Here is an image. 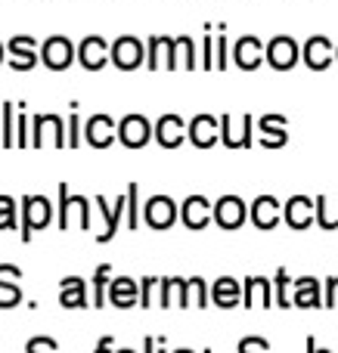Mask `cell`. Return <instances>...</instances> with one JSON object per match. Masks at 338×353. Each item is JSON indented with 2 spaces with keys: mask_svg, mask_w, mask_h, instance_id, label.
<instances>
[{
  "mask_svg": "<svg viewBox=\"0 0 338 353\" xmlns=\"http://www.w3.org/2000/svg\"><path fill=\"white\" fill-rule=\"evenodd\" d=\"M50 217H53V205L47 195H22V201H19V239L28 245L31 236L50 223Z\"/></svg>",
  "mask_w": 338,
  "mask_h": 353,
  "instance_id": "6da1fadb",
  "label": "cell"
},
{
  "mask_svg": "<svg viewBox=\"0 0 338 353\" xmlns=\"http://www.w3.org/2000/svg\"><path fill=\"white\" fill-rule=\"evenodd\" d=\"M47 143H53L56 149L68 146V121H62L59 115L37 112V115L31 118V146L43 149Z\"/></svg>",
  "mask_w": 338,
  "mask_h": 353,
  "instance_id": "7a4b0ae2",
  "label": "cell"
},
{
  "mask_svg": "<svg viewBox=\"0 0 338 353\" xmlns=\"http://www.w3.org/2000/svg\"><path fill=\"white\" fill-rule=\"evenodd\" d=\"M180 220V208H177V201L171 199V195H165V192H159V195H152V199L143 205V223L149 226V230H155V232H165V230H171L174 223Z\"/></svg>",
  "mask_w": 338,
  "mask_h": 353,
  "instance_id": "3957f363",
  "label": "cell"
},
{
  "mask_svg": "<svg viewBox=\"0 0 338 353\" xmlns=\"http://www.w3.org/2000/svg\"><path fill=\"white\" fill-rule=\"evenodd\" d=\"M112 65L118 72H137L140 65H146V43L134 34H121L112 41Z\"/></svg>",
  "mask_w": 338,
  "mask_h": 353,
  "instance_id": "277c9868",
  "label": "cell"
},
{
  "mask_svg": "<svg viewBox=\"0 0 338 353\" xmlns=\"http://www.w3.org/2000/svg\"><path fill=\"white\" fill-rule=\"evenodd\" d=\"M41 62L50 72H68L72 62H78V47L66 34H53L41 43Z\"/></svg>",
  "mask_w": 338,
  "mask_h": 353,
  "instance_id": "5b68a950",
  "label": "cell"
},
{
  "mask_svg": "<svg viewBox=\"0 0 338 353\" xmlns=\"http://www.w3.org/2000/svg\"><path fill=\"white\" fill-rule=\"evenodd\" d=\"M6 62H10L12 72H31V68L41 62V47L31 34H12L6 41Z\"/></svg>",
  "mask_w": 338,
  "mask_h": 353,
  "instance_id": "8992f818",
  "label": "cell"
},
{
  "mask_svg": "<svg viewBox=\"0 0 338 353\" xmlns=\"http://www.w3.org/2000/svg\"><path fill=\"white\" fill-rule=\"evenodd\" d=\"M301 59V47L295 43V37L289 34H277L267 41V65L273 72H292Z\"/></svg>",
  "mask_w": 338,
  "mask_h": 353,
  "instance_id": "52a82bcc",
  "label": "cell"
},
{
  "mask_svg": "<svg viewBox=\"0 0 338 353\" xmlns=\"http://www.w3.org/2000/svg\"><path fill=\"white\" fill-rule=\"evenodd\" d=\"M221 143L227 149H252L255 143V118L242 115L236 121L233 115H221Z\"/></svg>",
  "mask_w": 338,
  "mask_h": 353,
  "instance_id": "ba28073f",
  "label": "cell"
},
{
  "mask_svg": "<svg viewBox=\"0 0 338 353\" xmlns=\"http://www.w3.org/2000/svg\"><path fill=\"white\" fill-rule=\"evenodd\" d=\"M171 68L177 72L180 59H177V37H168V34H152L146 41V68L155 72V68Z\"/></svg>",
  "mask_w": 338,
  "mask_h": 353,
  "instance_id": "9c48e42d",
  "label": "cell"
},
{
  "mask_svg": "<svg viewBox=\"0 0 338 353\" xmlns=\"http://www.w3.org/2000/svg\"><path fill=\"white\" fill-rule=\"evenodd\" d=\"M155 137V128L146 115H124L118 121V143L124 149H143Z\"/></svg>",
  "mask_w": 338,
  "mask_h": 353,
  "instance_id": "30bf717a",
  "label": "cell"
},
{
  "mask_svg": "<svg viewBox=\"0 0 338 353\" xmlns=\"http://www.w3.org/2000/svg\"><path fill=\"white\" fill-rule=\"evenodd\" d=\"M283 220L289 223V230H310L317 223V199H308V195H292V199L283 201Z\"/></svg>",
  "mask_w": 338,
  "mask_h": 353,
  "instance_id": "8fae6325",
  "label": "cell"
},
{
  "mask_svg": "<svg viewBox=\"0 0 338 353\" xmlns=\"http://www.w3.org/2000/svg\"><path fill=\"white\" fill-rule=\"evenodd\" d=\"M78 62L87 72H99L106 68V62H112V43L103 34H87L78 43Z\"/></svg>",
  "mask_w": 338,
  "mask_h": 353,
  "instance_id": "7c38bea8",
  "label": "cell"
},
{
  "mask_svg": "<svg viewBox=\"0 0 338 353\" xmlns=\"http://www.w3.org/2000/svg\"><path fill=\"white\" fill-rule=\"evenodd\" d=\"M248 220V205L246 199H239V195H221V199L215 201V223L221 226V230L233 232L239 230L242 223Z\"/></svg>",
  "mask_w": 338,
  "mask_h": 353,
  "instance_id": "4fadbf2b",
  "label": "cell"
},
{
  "mask_svg": "<svg viewBox=\"0 0 338 353\" xmlns=\"http://www.w3.org/2000/svg\"><path fill=\"white\" fill-rule=\"evenodd\" d=\"M233 62L242 72H255V68H261L267 62V43L258 34H242L233 43Z\"/></svg>",
  "mask_w": 338,
  "mask_h": 353,
  "instance_id": "5bb4252c",
  "label": "cell"
},
{
  "mask_svg": "<svg viewBox=\"0 0 338 353\" xmlns=\"http://www.w3.org/2000/svg\"><path fill=\"white\" fill-rule=\"evenodd\" d=\"M72 211L81 217V230H90V205H87L84 195H72L68 192V183H59V230L66 232L72 226Z\"/></svg>",
  "mask_w": 338,
  "mask_h": 353,
  "instance_id": "9a60e30c",
  "label": "cell"
},
{
  "mask_svg": "<svg viewBox=\"0 0 338 353\" xmlns=\"http://www.w3.org/2000/svg\"><path fill=\"white\" fill-rule=\"evenodd\" d=\"M84 140L93 149H109L118 143V121L112 115H90L84 124Z\"/></svg>",
  "mask_w": 338,
  "mask_h": 353,
  "instance_id": "2e32d148",
  "label": "cell"
},
{
  "mask_svg": "<svg viewBox=\"0 0 338 353\" xmlns=\"http://www.w3.org/2000/svg\"><path fill=\"white\" fill-rule=\"evenodd\" d=\"M186 128H190V121H183L180 115H161L159 121H155V143H159L161 149H180L186 140H190V134H186Z\"/></svg>",
  "mask_w": 338,
  "mask_h": 353,
  "instance_id": "e0dca14e",
  "label": "cell"
},
{
  "mask_svg": "<svg viewBox=\"0 0 338 353\" xmlns=\"http://www.w3.org/2000/svg\"><path fill=\"white\" fill-rule=\"evenodd\" d=\"M215 220V205L205 195H186L180 205V223L186 230H205Z\"/></svg>",
  "mask_w": 338,
  "mask_h": 353,
  "instance_id": "ac0fdd59",
  "label": "cell"
},
{
  "mask_svg": "<svg viewBox=\"0 0 338 353\" xmlns=\"http://www.w3.org/2000/svg\"><path fill=\"white\" fill-rule=\"evenodd\" d=\"M301 59H304V65H308V68L323 72V68H329L335 62V43L329 41L326 34H310L308 41H304Z\"/></svg>",
  "mask_w": 338,
  "mask_h": 353,
  "instance_id": "d6986e66",
  "label": "cell"
},
{
  "mask_svg": "<svg viewBox=\"0 0 338 353\" xmlns=\"http://www.w3.org/2000/svg\"><path fill=\"white\" fill-rule=\"evenodd\" d=\"M289 118L286 115H277V112H270V115H261L258 118V140L264 149H283L286 143H289Z\"/></svg>",
  "mask_w": 338,
  "mask_h": 353,
  "instance_id": "ffe728a7",
  "label": "cell"
},
{
  "mask_svg": "<svg viewBox=\"0 0 338 353\" xmlns=\"http://www.w3.org/2000/svg\"><path fill=\"white\" fill-rule=\"evenodd\" d=\"M97 205H99V214H103V220H106V230L97 236V242L106 245V242H112V239H115L118 226H121V217L128 214V192L118 195L112 205L106 201V195H97Z\"/></svg>",
  "mask_w": 338,
  "mask_h": 353,
  "instance_id": "44dd1931",
  "label": "cell"
},
{
  "mask_svg": "<svg viewBox=\"0 0 338 353\" xmlns=\"http://www.w3.org/2000/svg\"><path fill=\"white\" fill-rule=\"evenodd\" d=\"M248 220H252L258 230H273L283 220V205H279L277 195H258V199L248 205Z\"/></svg>",
  "mask_w": 338,
  "mask_h": 353,
  "instance_id": "7402d4cb",
  "label": "cell"
},
{
  "mask_svg": "<svg viewBox=\"0 0 338 353\" xmlns=\"http://www.w3.org/2000/svg\"><path fill=\"white\" fill-rule=\"evenodd\" d=\"M186 134H190V143L196 149H211L221 143V118L215 115H196L190 121V128H186Z\"/></svg>",
  "mask_w": 338,
  "mask_h": 353,
  "instance_id": "603a6c76",
  "label": "cell"
},
{
  "mask_svg": "<svg viewBox=\"0 0 338 353\" xmlns=\"http://www.w3.org/2000/svg\"><path fill=\"white\" fill-rule=\"evenodd\" d=\"M109 304L118 310H128V307H140V282L130 279V276H118L109 282Z\"/></svg>",
  "mask_w": 338,
  "mask_h": 353,
  "instance_id": "cb8c5ba5",
  "label": "cell"
},
{
  "mask_svg": "<svg viewBox=\"0 0 338 353\" xmlns=\"http://www.w3.org/2000/svg\"><path fill=\"white\" fill-rule=\"evenodd\" d=\"M242 307H261V310L277 307L273 304L270 279H264V276H248V279L242 282Z\"/></svg>",
  "mask_w": 338,
  "mask_h": 353,
  "instance_id": "d4e9b609",
  "label": "cell"
},
{
  "mask_svg": "<svg viewBox=\"0 0 338 353\" xmlns=\"http://www.w3.org/2000/svg\"><path fill=\"white\" fill-rule=\"evenodd\" d=\"M292 307H301V310H317L323 307V294H320V279L314 276H301V279L292 282Z\"/></svg>",
  "mask_w": 338,
  "mask_h": 353,
  "instance_id": "484cf974",
  "label": "cell"
},
{
  "mask_svg": "<svg viewBox=\"0 0 338 353\" xmlns=\"http://www.w3.org/2000/svg\"><path fill=\"white\" fill-rule=\"evenodd\" d=\"M59 307L62 310H84V307H93L90 301H87V285L81 276H66V279L59 282Z\"/></svg>",
  "mask_w": 338,
  "mask_h": 353,
  "instance_id": "4316f807",
  "label": "cell"
},
{
  "mask_svg": "<svg viewBox=\"0 0 338 353\" xmlns=\"http://www.w3.org/2000/svg\"><path fill=\"white\" fill-rule=\"evenodd\" d=\"M211 304L221 307V310H233V307H242V285L230 276H221L211 285Z\"/></svg>",
  "mask_w": 338,
  "mask_h": 353,
  "instance_id": "83f0119b",
  "label": "cell"
},
{
  "mask_svg": "<svg viewBox=\"0 0 338 353\" xmlns=\"http://www.w3.org/2000/svg\"><path fill=\"white\" fill-rule=\"evenodd\" d=\"M186 285H190V282L180 279V276H168V279H161L159 307H165V310H171V307H190V301H186Z\"/></svg>",
  "mask_w": 338,
  "mask_h": 353,
  "instance_id": "f1b7e54d",
  "label": "cell"
},
{
  "mask_svg": "<svg viewBox=\"0 0 338 353\" xmlns=\"http://www.w3.org/2000/svg\"><path fill=\"white\" fill-rule=\"evenodd\" d=\"M317 223L326 232H338V195L335 199L317 195Z\"/></svg>",
  "mask_w": 338,
  "mask_h": 353,
  "instance_id": "f546056e",
  "label": "cell"
},
{
  "mask_svg": "<svg viewBox=\"0 0 338 353\" xmlns=\"http://www.w3.org/2000/svg\"><path fill=\"white\" fill-rule=\"evenodd\" d=\"M109 276H112L109 263H99V267L93 270V298H90V304L97 307V310H103L106 298H109V282H112Z\"/></svg>",
  "mask_w": 338,
  "mask_h": 353,
  "instance_id": "4dcf8cb0",
  "label": "cell"
},
{
  "mask_svg": "<svg viewBox=\"0 0 338 353\" xmlns=\"http://www.w3.org/2000/svg\"><path fill=\"white\" fill-rule=\"evenodd\" d=\"M16 109L19 103H10V99L3 103V118H0V146L3 149L16 146Z\"/></svg>",
  "mask_w": 338,
  "mask_h": 353,
  "instance_id": "1f68e13d",
  "label": "cell"
},
{
  "mask_svg": "<svg viewBox=\"0 0 338 353\" xmlns=\"http://www.w3.org/2000/svg\"><path fill=\"white\" fill-rule=\"evenodd\" d=\"M292 282H295V279H289V270H286V267H279V270H277V276H273V292H277V307H283V310H289V307H292V294H289Z\"/></svg>",
  "mask_w": 338,
  "mask_h": 353,
  "instance_id": "d6a6232c",
  "label": "cell"
},
{
  "mask_svg": "<svg viewBox=\"0 0 338 353\" xmlns=\"http://www.w3.org/2000/svg\"><path fill=\"white\" fill-rule=\"evenodd\" d=\"M190 285H186V301H190V307H208L211 301V288L205 285V279H199V276H192V279H186Z\"/></svg>",
  "mask_w": 338,
  "mask_h": 353,
  "instance_id": "836d02e7",
  "label": "cell"
},
{
  "mask_svg": "<svg viewBox=\"0 0 338 353\" xmlns=\"http://www.w3.org/2000/svg\"><path fill=\"white\" fill-rule=\"evenodd\" d=\"M22 304V288L16 279H0V310H12Z\"/></svg>",
  "mask_w": 338,
  "mask_h": 353,
  "instance_id": "e575fe53",
  "label": "cell"
},
{
  "mask_svg": "<svg viewBox=\"0 0 338 353\" xmlns=\"http://www.w3.org/2000/svg\"><path fill=\"white\" fill-rule=\"evenodd\" d=\"M19 226V205L12 195L0 192V230H16Z\"/></svg>",
  "mask_w": 338,
  "mask_h": 353,
  "instance_id": "d590c367",
  "label": "cell"
},
{
  "mask_svg": "<svg viewBox=\"0 0 338 353\" xmlns=\"http://www.w3.org/2000/svg\"><path fill=\"white\" fill-rule=\"evenodd\" d=\"M177 59H180V65H183L186 72L199 68V59H196V43H192V37H190V34H180V37H177Z\"/></svg>",
  "mask_w": 338,
  "mask_h": 353,
  "instance_id": "8d00e7d4",
  "label": "cell"
},
{
  "mask_svg": "<svg viewBox=\"0 0 338 353\" xmlns=\"http://www.w3.org/2000/svg\"><path fill=\"white\" fill-rule=\"evenodd\" d=\"M128 230L134 232L137 226H140V186H137L134 180H130V186H128Z\"/></svg>",
  "mask_w": 338,
  "mask_h": 353,
  "instance_id": "74e56055",
  "label": "cell"
},
{
  "mask_svg": "<svg viewBox=\"0 0 338 353\" xmlns=\"http://www.w3.org/2000/svg\"><path fill=\"white\" fill-rule=\"evenodd\" d=\"M161 279H155V276H143L140 279V307L143 310H149V307L155 304V292H159Z\"/></svg>",
  "mask_w": 338,
  "mask_h": 353,
  "instance_id": "f35d334b",
  "label": "cell"
},
{
  "mask_svg": "<svg viewBox=\"0 0 338 353\" xmlns=\"http://www.w3.org/2000/svg\"><path fill=\"white\" fill-rule=\"evenodd\" d=\"M227 56H230L227 34H217V41H215V68H217V72H223V68H227Z\"/></svg>",
  "mask_w": 338,
  "mask_h": 353,
  "instance_id": "ab89813d",
  "label": "cell"
},
{
  "mask_svg": "<svg viewBox=\"0 0 338 353\" xmlns=\"http://www.w3.org/2000/svg\"><path fill=\"white\" fill-rule=\"evenodd\" d=\"M81 146V118H78V105H72V115H68V149Z\"/></svg>",
  "mask_w": 338,
  "mask_h": 353,
  "instance_id": "60d3db41",
  "label": "cell"
},
{
  "mask_svg": "<svg viewBox=\"0 0 338 353\" xmlns=\"http://www.w3.org/2000/svg\"><path fill=\"white\" fill-rule=\"evenodd\" d=\"M202 65L205 72L215 68V37L208 34V25H205V37H202Z\"/></svg>",
  "mask_w": 338,
  "mask_h": 353,
  "instance_id": "b9f144b4",
  "label": "cell"
},
{
  "mask_svg": "<svg viewBox=\"0 0 338 353\" xmlns=\"http://www.w3.org/2000/svg\"><path fill=\"white\" fill-rule=\"evenodd\" d=\"M323 307H338V276L326 279V288H323Z\"/></svg>",
  "mask_w": 338,
  "mask_h": 353,
  "instance_id": "7bdbcfd3",
  "label": "cell"
},
{
  "mask_svg": "<svg viewBox=\"0 0 338 353\" xmlns=\"http://www.w3.org/2000/svg\"><path fill=\"white\" fill-rule=\"evenodd\" d=\"M16 146H28V118H25V112L16 115Z\"/></svg>",
  "mask_w": 338,
  "mask_h": 353,
  "instance_id": "ee69618b",
  "label": "cell"
},
{
  "mask_svg": "<svg viewBox=\"0 0 338 353\" xmlns=\"http://www.w3.org/2000/svg\"><path fill=\"white\" fill-rule=\"evenodd\" d=\"M25 350L34 353V350H59V344H56V338H31L28 344H25Z\"/></svg>",
  "mask_w": 338,
  "mask_h": 353,
  "instance_id": "f6af8a7d",
  "label": "cell"
},
{
  "mask_svg": "<svg viewBox=\"0 0 338 353\" xmlns=\"http://www.w3.org/2000/svg\"><path fill=\"white\" fill-rule=\"evenodd\" d=\"M239 350H270V344H267L264 338H242Z\"/></svg>",
  "mask_w": 338,
  "mask_h": 353,
  "instance_id": "bcb514c9",
  "label": "cell"
},
{
  "mask_svg": "<svg viewBox=\"0 0 338 353\" xmlns=\"http://www.w3.org/2000/svg\"><path fill=\"white\" fill-rule=\"evenodd\" d=\"M0 279H22V267H16V263H0Z\"/></svg>",
  "mask_w": 338,
  "mask_h": 353,
  "instance_id": "7dc6e473",
  "label": "cell"
},
{
  "mask_svg": "<svg viewBox=\"0 0 338 353\" xmlns=\"http://www.w3.org/2000/svg\"><path fill=\"white\" fill-rule=\"evenodd\" d=\"M115 347V338H99L97 341V350H112Z\"/></svg>",
  "mask_w": 338,
  "mask_h": 353,
  "instance_id": "c3c4849f",
  "label": "cell"
},
{
  "mask_svg": "<svg viewBox=\"0 0 338 353\" xmlns=\"http://www.w3.org/2000/svg\"><path fill=\"white\" fill-rule=\"evenodd\" d=\"M6 59V56H3V43H0V62H3Z\"/></svg>",
  "mask_w": 338,
  "mask_h": 353,
  "instance_id": "681fc988",
  "label": "cell"
},
{
  "mask_svg": "<svg viewBox=\"0 0 338 353\" xmlns=\"http://www.w3.org/2000/svg\"><path fill=\"white\" fill-rule=\"evenodd\" d=\"M335 62H338V43H335Z\"/></svg>",
  "mask_w": 338,
  "mask_h": 353,
  "instance_id": "f907efd6",
  "label": "cell"
}]
</instances>
